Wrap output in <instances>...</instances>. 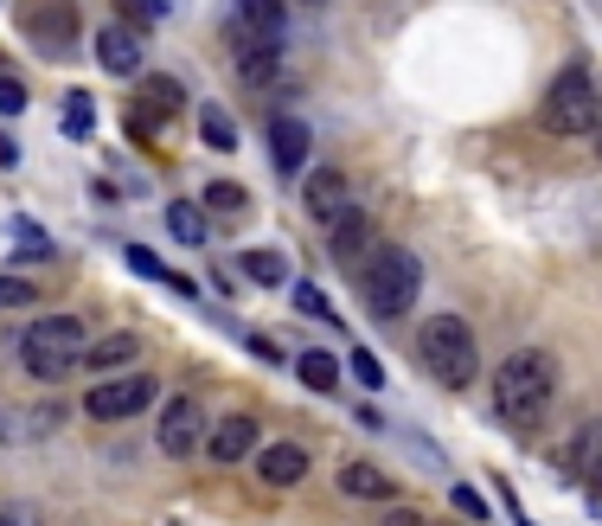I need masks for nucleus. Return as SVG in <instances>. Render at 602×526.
<instances>
[{"label":"nucleus","instance_id":"obj_2","mask_svg":"<svg viewBox=\"0 0 602 526\" xmlns=\"http://www.w3.org/2000/svg\"><path fill=\"white\" fill-rule=\"evenodd\" d=\"M417 290H423V263L404 244H378L359 263V302L372 309V321H404L417 309Z\"/></svg>","mask_w":602,"mask_h":526},{"label":"nucleus","instance_id":"obj_23","mask_svg":"<svg viewBox=\"0 0 602 526\" xmlns=\"http://www.w3.org/2000/svg\"><path fill=\"white\" fill-rule=\"evenodd\" d=\"M141 109H155V116H180V109H186V90L174 78H160V71H155V78H141Z\"/></svg>","mask_w":602,"mask_h":526},{"label":"nucleus","instance_id":"obj_9","mask_svg":"<svg viewBox=\"0 0 602 526\" xmlns=\"http://www.w3.org/2000/svg\"><path fill=\"white\" fill-rule=\"evenodd\" d=\"M596 469H602V418H583L571 437L557 444V456H551V475H557V481H590Z\"/></svg>","mask_w":602,"mask_h":526},{"label":"nucleus","instance_id":"obj_36","mask_svg":"<svg viewBox=\"0 0 602 526\" xmlns=\"http://www.w3.org/2000/svg\"><path fill=\"white\" fill-rule=\"evenodd\" d=\"M385 526H423V514H411V507H404V514H385Z\"/></svg>","mask_w":602,"mask_h":526},{"label":"nucleus","instance_id":"obj_34","mask_svg":"<svg viewBox=\"0 0 602 526\" xmlns=\"http://www.w3.org/2000/svg\"><path fill=\"white\" fill-rule=\"evenodd\" d=\"M27 109V84L20 78H0V116H20Z\"/></svg>","mask_w":602,"mask_h":526},{"label":"nucleus","instance_id":"obj_24","mask_svg":"<svg viewBox=\"0 0 602 526\" xmlns=\"http://www.w3.org/2000/svg\"><path fill=\"white\" fill-rule=\"evenodd\" d=\"M167 232L180 237L186 251H199V244H206V218H199V206H193V199H174V206H167Z\"/></svg>","mask_w":602,"mask_h":526},{"label":"nucleus","instance_id":"obj_22","mask_svg":"<svg viewBox=\"0 0 602 526\" xmlns=\"http://www.w3.org/2000/svg\"><path fill=\"white\" fill-rule=\"evenodd\" d=\"M129 270H135V276H148V283H167L174 295H199V290H193V283L180 276V270H167V263L148 251V244H129Z\"/></svg>","mask_w":602,"mask_h":526},{"label":"nucleus","instance_id":"obj_39","mask_svg":"<svg viewBox=\"0 0 602 526\" xmlns=\"http://www.w3.org/2000/svg\"><path fill=\"white\" fill-rule=\"evenodd\" d=\"M423 526H455V520H423Z\"/></svg>","mask_w":602,"mask_h":526},{"label":"nucleus","instance_id":"obj_8","mask_svg":"<svg viewBox=\"0 0 602 526\" xmlns=\"http://www.w3.org/2000/svg\"><path fill=\"white\" fill-rule=\"evenodd\" d=\"M20 32H27L46 58L78 52V7H71V0H32V7H20Z\"/></svg>","mask_w":602,"mask_h":526},{"label":"nucleus","instance_id":"obj_37","mask_svg":"<svg viewBox=\"0 0 602 526\" xmlns=\"http://www.w3.org/2000/svg\"><path fill=\"white\" fill-rule=\"evenodd\" d=\"M583 488H590V507H596V514H602V469L590 475V481H583Z\"/></svg>","mask_w":602,"mask_h":526},{"label":"nucleus","instance_id":"obj_21","mask_svg":"<svg viewBox=\"0 0 602 526\" xmlns=\"http://www.w3.org/2000/svg\"><path fill=\"white\" fill-rule=\"evenodd\" d=\"M237 270H244L250 283H263V290L288 283V257L276 251V244H257V251H244V257H237Z\"/></svg>","mask_w":602,"mask_h":526},{"label":"nucleus","instance_id":"obj_20","mask_svg":"<svg viewBox=\"0 0 602 526\" xmlns=\"http://www.w3.org/2000/svg\"><path fill=\"white\" fill-rule=\"evenodd\" d=\"M295 372H302L308 392H334V386H341V360H334L327 347H302V353H295Z\"/></svg>","mask_w":602,"mask_h":526},{"label":"nucleus","instance_id":"obj_38","mask_svg":"<svg viewBox=\"0 0 602 526\" xmlns=\"http://www.w3.org/2000/svg\"><path fill=\"white\" fill-rule=\"evenodd\" d=\"M0 526H20V520H13V514H0Z\"/></svg>","mask_w":602,"mask_h":526},{"label":"nucleus","instance_id":"obj_6","mask_svg":"<svg viewBox=\"0 0 602 526\" xmlns=\"http://www.w3.org/2000/svg\"><path fill=\"white\" fill-rule=\"evenodd\" d=\"M155 405H160L155 372H122V379H97V386L83 392V418L122 423V418H141V411H155Z\"/></svg>","mask_w":602,"mask_h":526},{"label":"nucleus","instance_id":"obj_27","mask_svg":"<svg viewBox=\"0 0 602 526\" xmlns=\"http://www.w3.org/2000/svg\"><path fill=\"white\" fill-rule=\"evenodd\" d=\"M90 129H97V116H90V97H83V90H71V97H65V135H71V142H83Z\"/></svg>","mask_w":602,"mask_h":526},{"label":"nucleus","instance_id":"obj_16","mask_svg":"<svg viewBox=\"0 0 602 526\" xmlns=\"http://www.w3.org/2000/svg\"><path fill=\"white\" fill-rule=\"evenodd\" d=\"M257 475L269 488H295L302 475H308V449L302 444H263L257 449Z\"/></svg>","mask_w":602,"mask_h":526},{"label":"nucleus","instance_id":"obj_1","mask_svg":"<svg viewBox=\"0 0 602 526\" xmlns=\"http://www.w3.org/2000/svg\"><path fill=\"white\" fill-rule=\"evenodd\" d=\"M551 398H557V360H551L545 347L506 353V367L494 372V418L513 423V430H539Z\"/></svg>","mask_w":602,"mask_h":526},{"label":"nucleus","instance_id":"obj_32","mask_svg":"<svg viewBox=\"0 0 602 526\" xmlns=\"http://www.w3.org/2000/svg\"><path fill=\"white\" fill-rule=\"evenodd\" d=\"M199 129H206L211 148H237V129L225 123V109H199Z\"/></svg>","mask_w":602,"mask_h":526},{"label":"nucleus","instance_id":"obj_33","mask_svg":"<svg viewBox=\"0 0 602 526\" xmlns=\"http://www.w3.org/2000/svg\"><path fill=\"white\" fill-rule=\"evenodd\" d=\"M448 500H455V514H462V520H487V500L474 495L468 481H455V488H448Z\"/></svg>","mask_w":602,"mask_h":526},{"label":"nucleus","instance_id":"obj_13","mask_svg":"<svg viewBox=\"0 0 602 526\" xmlns=\"http://www.w3.org/2000/svg\"><path fill=\"white\" fill-rule=\"evenodd\" d=\"M257 449V418L250 411H231V418H218L206 430V456L218 462V469H231V462H244Z\"/></svg>","mask_w":602,"mask_h":526},{"label":"nucleus","instance_id":"obj_25","mask_svg":"<svg viewBox=\"0 0 602 526\" xmlns=\"http://www.w3.org/2000/svg\"><path fill=\"white\" fill-rule=\"evenodd\" d=\"M7 232H13V244H20V263H46V257H52V237L39 232L32 218H13Z\"/></svg>","mask_w":602,"mask_h":526},{"label":"nucleus","instance_id":"obj_30","mask_svg":"<svg viewBox=\"0 0 602 526\" xmlns=\"http://www.w3.org/2000/svg\"><path fill=\"white\" fill-rule=\"evenodd\" d=\"M32 302H39V290H32L27 276H0V315L7 309H32Z\"/></svg>","mask_w":602,"mask_h":526},{"label":"nucleus","instance_id":"obj_31","mask_svg":"<svg viewBox=\"0 0 602 526\" xmlns=\"http://www.w3.org/2000/svg\"><path fill=\"white\" fill-rule=\"evenodd\" d=\"M346 367H353V379H359V386H372V392L385 386V367H378V353H372V347H353V360H346Z\"/></svg>","mask_w":602,"mask_h":526},{"label":"nucleus","instance_id":"obj_4","mask_svg":"<svg viewBox=\"0 0 602 526\" xmlns=\"http://www.w3.org/2000/svg\"><path fill=\"white\" fill-rule=\"evenodd\" d=\"M539 123L551 135H596L602 129V78L590 65H564L551 78L545 104H539Z\"/></svg>","mask_w":602,"mask_h":526},{"label":"nucleus","instance_id":"obj_19","mask_svg":"<svg viewBox=\"0 0 602 526\" xmlns=\"http://www.w3.org/2000/svg\"><path fill=\"white\" fill-rule=\"evenodd\" d=\"M141 360V334H103V341H90L83 347V367L97 372V367H135Z\"/></svg>","mask_w":602,"mask_h":526},{"label":"nucleus","instance_id":"obj_7","mask_svg":"<svg viewBox=\"0 0 602 526\" xmlns=\"http://www.w3.org/2000/svg\"><path fill=\"white\" fill-rule=\"evenodd\" d=\"M155 444H160V456H174V462H186V456H199V449H206V411H199V398L174 392L167 405H160Z\"/></svg>","mask_w":602,"mask_h":526},{"label":"nucleus","instance_id":"obj_11","mask_svg":"<svg viewBox=\"0 0 602 526\" xmlns=\"http://www.w3.org/2000/svg\"><path fill=\"white\" fill-rule=\"evenodd\" d=\"M327 251H334V263L341 270H359V263L378 251V232H372V212L346 206L341 218H334V237H327Z\"/></svg>","mask_w":602,"mask_h":526},{"label":"nucleus","instance_id":"obj_40","mask_svg":"<svg viewBox=\"0 0 602 526\" xmlns=\"http://www.w3.org/2000/svg\"><path fill=\"white\" fill-rule=\"evenodd\" d=\"M596 155H602V129H596Z\"/></svg>","mask_w":602,"mask_h":526},{"label":"nucleus","instance_id":"obj_26","mask_svg":"<svg viewBox=\"0 0 602 526\" xmlns=\"http://www.w3.org/2000/svg\"><path fill=\"white\" fill-rule=\"evenodd\" d=\"M116 7H122L129 27H160V20L174 13V0H116Z\"/></svg>","mask_w":602,"mask_h":526},{"label":"nucleus","instance_id":"obj_3","mask_svg":"<svg viewBox=\"0 0 602 526\" xmlns=\"http://www.w3.org/2000/svg\"><path fill=\"white\" fill-rule=\"evenodd\" d=\"M417 360L430 367L436 386H474V372H481V341H474V328L462 315H430L417 328Z\"/></svg>","mask_w":602,"mask_h":526},{"label":"nucleus","instance_id":"obj_10","mask_svg":"<svg viewBox=\"0 0 602 526\" xmlns=\"http://www.w3.org/2000/svg\"><path fill=\"white\" fill-rule=\"evenodd\" d=\"M346 206H353V181H346L341 167H308V174H302V212H308V218L334 225Z\"/></svg>","mask_w":602,"mask_h":526},{"label":"nucleus","instance_id":"obj_5","mask_svg":"<svg viewBox=\"0 0 602 526\" xmlns=\"http://www.w3.org/2000/svg\"><path fill=\"white\" fill-rule=\"evenodd\" d=\"M83 347H90V334L78 315H46L20 334V367L32 379H71L83 367Z\"/></svg>","mask_w":602,"mask_h":526},{"label":"nucleus","instance_id":"obj_15","mask_svg":"<svg viewBox=\"0 0 602 526\" xmlns=\"http://www.w3.org/2000/svg\"><path fill=\"white\" fill-rule=\"evenodd\" d=\"M237 20H244V39H263V46H283L288 39L283 0H237Z\"/></svg>","mask_w":602,"mask_h":526},{"label":"nucleus","instance_id":"obj_18","mask_svg":"<svg viewBox=\"0 0 602 526\" xmlns=\"http://www.w3.org/2000/svg\"><path fill=\"white\" fill-rule=\"evenodd\" d=\"M237 71H244V84H276V78H283V46L237 39Z\"/></svg>","mask_w":602,"mask_h":526},{"label":"nucleus","instance_id":"obj_14","mask_svg":"<svg viewBox=\"0 0 602 526\" xmlns=\"http://www.w3.org/2000/svg\"><path fill=\"white\" fill-rule=\"evenodd\" d=\"M269 160H276V174H302V160H308V123L302 116H269Z\"/></svg>","mask_w":602,"mask_h":526},{"label":"nucleus","instance_id":"obj_28","mask_svg":"<svg viewBox=\"0 0 602 526\" xmlns=\"http://www.w3.org/2000/svg\"><path fill=\"white\" fill-rule=\"evenodd\" d=\"M288 295H295V309H302L308 321H341V315H334V302H327V295H320L315 283H295Z\"/></svg>","mask_w":602,"mask_h":526},{"label":"nucleus","instance_id":"obj_29","mask_svg":"<svg viewBox=\"0 0 602 526\" xmlns=\"http://www.w3.org/2000/svg\"><path fill=\"white\" fill-rule=\"evenodd\" d=\"M206 206L211 212H244V206H250V193H244L237 181H211L206 186Z\"/></svg>","mask_w":602,"mask_h":526},{"label":"nucleus","instance_id":"obj_17","mask_svg":"<svg viewBox=\"0 0 602 526\" xmlns=\"http://www.w3.org/2000/svg\"><path fill=\"white\" fill-rule=\"evenodd\" d=\"M341 495L346 500H397V475L378 462H341Z\"/></svg>","mask_w":602,"mask_h":526},{"label":"nucleus","instance_id":"obj_12","mask_svg":"<svg viewBox=\"0 0 602 526\" xmlns=\"http://www.w3.org/2000/svg\"><path fill=\"white\" fill-rule=\"evenodd\" d=\"M141 32L129 27V20H109V27H97V65H103L109 78H135L141 71Z\"/></svg>","mask_w":602,"mask_h":526},{"label":"nucleus","instance_id":"obj_35","mask_svg":"<svg viewBox=\"0 0 602 526\" xmlns=\"http://www.w3.org/2000/svg\"><path fill=\"white\" fill-rule=\"evenodd\" d=\"M0 167H20V148H13L7 135H0Z\"/></svg>","mask_w":602,"mask_h":526}]
</instances>
